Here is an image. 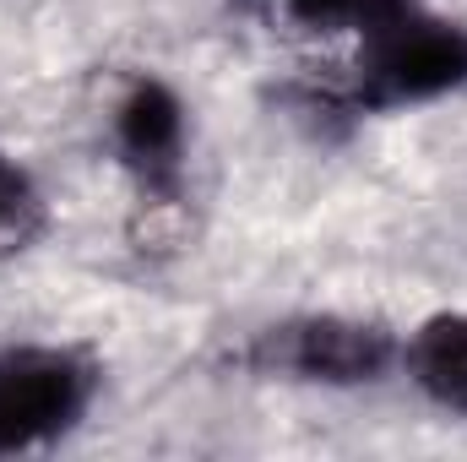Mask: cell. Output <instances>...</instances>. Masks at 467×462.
<instances>
[{
    "mask_svg": "<svg viewBox=\"0 0 467 462\" xmlns=\"http://www.w3.org/2000/svg\"><path fill=\"white\" fill-rule=\"evenodd\" d=\"M467 82V27L424 16L419 5L397 11L391 22L364 33L353 104L364 110H402L457 93Z\"/></svg>",
    "mask_w": 467,
    "mask_h": 462,
    "instance_id": "6da1fadb",
    "label": "cell"
},
{
    "mask_svg": "<svg viewBox=\"0 0 467 462\" xmlns=\"http://www.w3.org/2000/svg\"><path fill=\"white\" fill-rule=\"evenodd\" d=\"M93 403V370L66 348L0 353V457L66 436Z\"/></svg>",
    "mask_w": 467,
    "mask_h": 462,
    "instance_id": "7a4b0ae2",
    "label": "cell"
},
{
    "mask_svg": "<svg viewBox=\"0 0 467 462\" xmlns=\"http://www.w3.org/2000/svg\"><path fill=\"white\" fill-rule=\"evenodd\" d=\"M391 332L380 321H353V316H305L288 327H272L255 343V364L266 375H294V381H327V386H358L375 381L391 364Z\"/></svg>",
    "mask_w": 467,
    "mask_h": 462,
    "instance_id": "3957f363",
    "label": "cell"
},
{
    "mask_svg": "<svg viewBox=\"0 0 467 462\" xmlns=\"http://www.w3.org/2000/svg\"><path fill=\"white\" fill-rule=\"evenodd\" d=\"M115 142L130 158V169H141L152 185L174 180L180 152H185V110H180V99L163 82L141 77L115 110Z\"/></svg>",
    "mask_w": 467,
    "mask_h": 462,
    "instance_id": "277c9868",
    "label": "cell"
},
{
    "mask_svg": "<svg viewBox=\"0 0 467 462\" xmlns=\"http://www.w3.org/2000/svg\"><path fill=\"white\" fill-rule=\"evenodd\" d=\"M408 375L413 386L446 408V414H467V310L435 316L413 332L408 343Z\"/></svg>",
    "mask_w": 467,
    "mask_h": 462,
    "instance_id": "5b68a950",
    "label": "cell"
},
{
    "mask_svg": "<svg viewBox=\"0 0 467 462\" xmlns=\"http://www.w3.org/2000/svg\"><path fill=\"white\" fill-rule=\"evenodd\" d=\"M288 16L310 22V27H353V33H369L380 22H391L397 11H408L413 0H277Z\"/></svg>",
    "mask_w": 467,
    "mask_h": 462,
    "instance_id": "8992f818",
    "label": "cell"
},
{
    "mask_svg": "<svg viewBox=\"0 0 467 462\" xmlns=\"http://www.w3.org/2000/svg\"><path fill=\"white\" fill-rule=\"evenodd\" d=\"M27 218H33V185H27V174L0 152V234H16V239H22Z\"/></svg>",
    "mask_w": 467,
    "mask_h": 462,
    "instance_id": "52a82bcc",
    "label": "cell"
}]
</instances>
